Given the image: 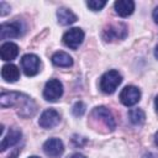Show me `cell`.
Here are the masks:
<instances>
[{
  "mask_svg": "<svg viewBox=\"0 0 158 158\" xmlns=\"http://www.w3.org/2000/svg\"><path fill=\"white\" fill-rule=\"evenodd\" d=\"M128 118L133 125H142L146 120V115L141 109H131L128 111Z\"/></svg>",
  "mask_w": 158,
  "mask_h": 158,
  "instance_id": "18",
  "label": "cell"
},
{
  "mask_svg": "<svg viewBox=\"0 0 158 158\" xmlns=\"http://www.w3.org/2000/svg\"><path fill=\"white\" fill-rule=\"evenodd\" d=\"M0 106L1 107L17 106L19 107L17 112L23 118L32 117L37 110L36 102L28 95L19 91H2L0 95Z\"/></svg>",
  "mask_w": 158,
  "mask_h": 158,
  "instance_id": "1",
  "label": "cell"
},
{
  "mask_svg": "<svg viewBox=\"0 0 158 158\" xmlns=\"http://www.w3.org/2000/svg\"><path fill=\"white\" fill-rule=\"evenodd\" d=\"M84 31L79 27H73L63 35V43L70 49H77L84 41Z\"/></svg>",
  "mask_w": 158,
  "mask_h": 158,
  "instance_id": "6",
  "label": "cell"
},
{
  "mask_svg": "<svg viewBox=\"0 0 158 158\" xmlns=\"http://www.w3.org/2000/svg\"><path fill=\"white\" fill-rule=\"evenodd\" d=\"M153 20L156 23H158V6H156V9L153 10Z\"/></svg>",
  "mask_w": 158,
  "mask_h": 158,
  "instance_id": "22",
  "label": "cell"
},
{
  "mask_svg": "<svg viewBox=\"0 0 158 158\" xmlns=\"http://www.w3.org/2000/svg\"><path fill=\"white\" fill-rule=\"evenodd\" d=\"M105 5H106V1H104V0H90V1H86V6L91 11H100Z\"/></svg>",
  "mask_w": 158,
  "mask_h": 158,
  "instance_id": "19",
  "label": "cell"
},
{
  "mask_svg": "<svg viewBox=\"0 0 158 158\" xmlns=\"http://www.w3.org/2000/svg\"><path fill=\"white\" fill-rule=\"evenodd\" d=\"M121 81H122L121 74L117 70L111 69V70H109V72H106L101 75V78H100V89L105 94H112V93H115L117 86L121 84Z\"/></svg>",
  "mask_w": 158,
  "mask_h": 158,
  "instance_id": "2",
  "label": "cell"
},
{
  "mask_svg": "<svg viewBox=\"0 0 158 158\" xmlns=\"http://www.w3.org/2000/svg\"><path fill=\"white\" fill-rule=\"evenodd\" d=\"M21 35H22L21 25L17 21L10 22V23H2L0 27V38L1 40L15 38V37H20Z\"/></svg>",
  "mask_w": 158,
  "mask_h": 158,
  "instance_id": "11",
  "label": "cell"
},
{
  "mask_svg": "<svg viewBox=\"0 0 158 158\" xmlns=\"http://www.w3.org/2000/svg\"><path fill=\"white\" fill-rule=\"evenodd\" d=\"M9 12H10V5H7L5 1H1L0 2V15L1 16H5Z\"/></svg>",
  "mask_w": 158,
  "mask_h": 158,
  "instance_id": "21",
  "label": "cell"
},
{
  "mask_svg": "<svg viewBox=\"0 0 158 158\" xmlns=\"http://www.w3.org/2000/svg\"><path fill=\"white\" fill-rule=\"evenodd\" d=\"M91 115L95 118H100L110 131H114L116 128L115 117H114V115L111 114V111L107 107H105V106H98V107H95L91 111Z\"/></svg>",
  "mask_w": 158,
  "mask_h": 158,
  "instance_id": "10",
  "label": "cell"
},
{
  "mask_svg": "<svg viewBox=\"0 0 158 158\" xmlns=\"http://www.w3.org/2000/svg\"><path fill=\"white\" fill-rule=\"evenodd\" d=\"M28 158H40V157H37V156H31V157H28Z\"/></svg>",
  "mask_w": 158,
  "mask_h": 158,
  "instance_id": "29",
  "label": "cell"
},
{
  "mask_svg": "<svg viewBox=\"0 0 158 158\" xmlns=\"http://www.w3.org/2000/svg\"><path fill=\"white\" fill-rule=\"evenodd\" d=\"M115 11L121 17L130 16L135 10V2L132 0H117L114 4Z\"/></svg>",
  "mask_w": 158,
  "mask_h": 158,
  "instance_id": "14",
  "label": "cell"
},
{
  "mask_svg": "<svg viewBox=\"0 0 158 158\" xmlns=\"http://www.w3.org/2000/svg\"><path fill=\"white\" fill-rule=\"evenodd\" d=\"M154 106H156V110H157V112H158V96H157L156 100H154Z\"/></svg>",
  "mask_w": 158,
  "mask_h": 158,
  "instance_id": "26",
  "label": "cell"
},
{
  "mask_svg": "<svg viewBox=\"0 0 158 158\" xmlns=\"http://www.w3.org/2000/svg\"><path fill=\"white\" fill-rule=\"evenodd\" d=\"M57 19H58V23H60L63 26L72 25L78 20L77 15L67 7H59L57 10Z\"/></svg>",
  "mask_w": 158,
  "mask_h": 158,
  "instance_id": "15",
  "label": "cell"
},
{
  "mask_svg": "<svg viewBox=\"0 0 158 158\" xmlns=\"http://www.w3.org/2000/svg\"><path fill=\"white\" fill-rule=\"evenodd\" d=\"M69 158H86V157L83 156V154H80V153H74V154H72Z\"/></svg>",
  "mask_w": 158,
  "mask_h": 158,
  "instance_id": "24",
  "label": "cell"
},
{
  "mask_svg": "<svg viewBox=\"0 0 158 158\" xmlns=\"http://www.w3.org/2000/svg\"><path fill=\"white\" fill-rule=\"evenodd\" d=\"M154 142L158 146V132H156V135H154Z\"/></svg>",
  "mask_w": 158,
  "mask_h": 158,
  "instance_id": "27",
  "label": "cell"
},
{
  "mask_svg": "<svg viewBox=\"0 0 158 158\" xmlns=\"http://www.w3.org/2000/svg\"><path fill=\"white\" fill-rule=\"evenodd\" d=\"M63 95V84L58 79H49L43 89V98L49 102H56Z\"/></svg>",
  "mask_w": 158,
  "mask_h": 158,
  "instance_id": "3",
  "label": "cell"
},
{
  "mask_svg": "<svg viewBox=\"0 0 158 158\" xmlns=\"http://www.w3.org/2000/svg\"><path fill=\"white\" fill-rule=\"evenodd\" d=\"M85 109H86V107H85V104H84L83 101H77V102L73 105V107H72V112H73L74 116L79 117V116H83V115H84Z\"/></svg>",
  "mask_w": 158,
  "mask_h": 158,
  "instance_id": "20",
  "label": "cell"
},
{
  "mask_svg": "<svg viewBox=\"0 0 158 158\" xmlns=\"http://www.w3.org/2000/svg\"><path fill=\"white\" fill-rule=\"evenodd\" d=\"M43 152L49 158H58L64 152V144L59 138H49L43 143Z\"/></svg>",
  "mask_w": 158,
  "mask_h": 158,
  "instance_id": "9",
  "label": "cell"
},
{
  "mask_svg": "<svg viewBox=\"0 0 158 158\" xmlns=\"http://www.w3.org/2000/svg\"><path fill=\"white\" fill-rule=\"evenodd\" d=\"M1 77L7 83H15L20 78V70L15 64H5L1 68Z\"/></svg>",
  "mask_w": 158,
  "mask_h": 158,
  "instance_id": "16",
  "label": "cell"
},
{
  "mask_svg": "<svg viewBox=\"0 0 158 158\" xmlns=\"http://www.w3.org/2000/svg\"><path fill=\"white\" fill-rule=\"evenodd\" d=\"M51 59H52V63H53L54 65H57V67L69 68V67L73 65V59H72V57H70L68 53L63 52V51L56 52V53L52 56Z\"/></svg>",
  "mask_w": 158,
  "mask_h": 158,
  "instance_id": "17",
  "label": "cell"
},
{
  "mask_svg": "<svg viewBox=\"0 0 158 158\" xmlns=\"http://www.w3.org/2000/svg\"><path fill=\"white\" fill-rule=\"evenodd\" d=\"M127 36V26L125 23H114L102 31V38L106 42H111L114 40H123Z\"/></svg>",
  "mask_w": 158,
  "mask_h": 158,
  "instance_id": "5",
  "label": "cell"
},
{
  "mask_svg": "<svg viewBox=\"0 0 158 158\" xmlns=\"http://www.w3.org/2000/svg\"><path fill=\"white\" fill-rule=\"evenodd\" d=\"M19 152H20L19 149H15V151H14V153H12V154H11L9 158H16V157H17V154H19Z\"/></svg>",
  "mask_w": 158,
  "mask_h": 158,
  "instance_id": "25",
  "label": "cell"
},
{
  "mask_svg": "<svg viewBox=\"0 0 158 158\" xmlns=\"http://www.w3.org/2000/svg\"><path fill=\"white\" fill-rule=\"evenodd\" d=\"M41 60L33 53H27L21 58V68L27 77H33L40 72Z\"/></svg>",
  "mask_w": 158,
  "mask_h": 158,
  "instance_id": "4",
  "label": "cell"
},
{
  "mask_svg": "<svg viewBox=\"0 0 158 158\" xmlns=\"http://www.w3.org/2000/svg\"><path fill=\"white\" fill-rule=\"evenodd\" d=\"M154 56H156V58L158 59V46H157L156 49H154Z\"/></svg>",
  "mask_w": 158,
  "mask_h": 158,
  "instance_id": "28",
  "label": "cell"
},
{
  "mask_svg": "<svg viewBox=\"0 0 158 158\" xmlns=\"http://www.w3.org/2000/svg\"><path fill=\"white\" fill-rule=\"evenodd\" d=\"M19 54V46L14 42H5L1 44L0 47V56H1V59L5 60V62H9V60H12L17 57Z\"/></svg>",
  "mask_w": 158,
  "mask_h": 158,
  "instance_id": "13",
  "label": "cell"
},
{
  "mask_svg": "<svg viewBox=\"0 0 158 158\" xmlns=\"http://www.w3.org/2000/svg\"><path fill=\"white\" fill-rule=\"evenodd\" d=\"M139 100H141V91L135 85H127L120 93V101L127 107L136 105Z\"/></svg>",
  "mask_w": 158,
  "mask_h": 158,
  "instance_id": "7",
  "label": "cell"
},
{
  "mask_svg": "<svg viewBox=\"0 0 158 158\" xmlns=\"http://www.w3.org/2000/svg\"><path fill=\"white\" fill-rule=\"evenodd\" d=\"M60 121V115L59 112L56 110V109H47L44 110L41 116H40V120H38V125L42 127V128H46V130H49V128H53L56 127Z\"/></svg>",
  "mask_w": 158,
  "mask_h": 158,
  "instance_id": "8",
  "label": "cell"
},
{
  "mask_svg": "<svg viewBox=\"0 0 158 158\" xmlns=\"http://www.w3.org/2000/svg\"><path fill=\"white\" fill-rule=\"evenodd\" d=\"M143 158H158V154H154V153H147L143 156Z\"/></svg>",
  "mask_w": 158,
  "mask_h": 158,
  "instance_id": "23",
  "label": "cell"
},
{
  "mask_svg": "<svg viewBox=\"0 0 158 158\" xmlns=\"http://www.w3.org/2000/svg\"><path fill=\"white\" fill-rule=\"evenodd\" d=\"M21 136H22V133H21V131H20L19 128H16V127L10 128V131L4 136L2 141H1L0 151L4 152V151H6L7 148H10V147L15 146L16 143H19L20 139H21Z\"/></svg>",
  "mask_w": 158,
  "mask_h": 158,
  "instance_id": "12",
  "label": "cell"
}]
</instances>
